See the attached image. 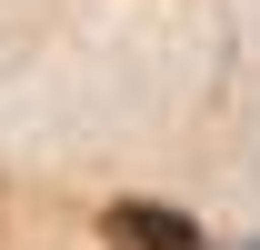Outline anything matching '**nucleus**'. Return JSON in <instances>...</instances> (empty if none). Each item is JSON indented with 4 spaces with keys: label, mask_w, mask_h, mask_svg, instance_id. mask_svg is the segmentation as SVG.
Wrapping results in <instances>:
<instances>
[{
    "label": "nucleus",
    "mask_w": 260,
    "mask_h": 250,
    "mask_svg": "<svg viewBox=\"0 0 260 250\" xmlns=\"http://www.w3.org/2000/svg\"><path fill=\"white\" fill-rule=\"evenodd\" d=\"M100 240L110 250H200V230L180 210H160V200H110L100 210Z\"/></svg>",
    "instance_id": "f257e3e1"
},
{
    "label": "nucleus",
    "mask_w": 260,
    "mask_h": 250,
    "mask_svg": "<svg viewBox=\"0 0 260 250\" xmlns=\"http://www.w3.org/2000/svg\"><path fill=\"white\" fill-rule=\"evenodd\" d=\"M250 250H260V240H250Z\"/></svg>",
    "instance_id": "f03ea898"
}]
</instances>
